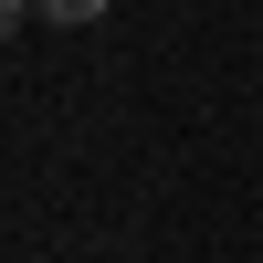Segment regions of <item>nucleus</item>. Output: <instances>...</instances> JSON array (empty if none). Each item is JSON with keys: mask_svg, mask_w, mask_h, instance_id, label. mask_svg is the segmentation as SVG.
<instances>
[{"mask_svg": "<svg viewBox=\"0 0 263 263\" xmlns=\"http://www.w3.org/2000/svg\"><path fill=\"white\" fill-rule=\"evenodd\" d=\"M42 21H105V0H32Z\"/></svg>", "mask_w": 263, "mask_h": 263, "instance_id": "1", "label": "nucleus"}, {"mask_svg": "<svg viewBox=\"0 0 263 263\" xmlns=\"http://www.w3.org/2000/svg\"><path fill=\"white\" fill-rule=\"evenodd\" d=\"M21 21H32V0H0V42H11V32H21Z\"/></svg>", "mask_w": 263, "mask_h": 263, "instance_id": "2", "label": "nucleus"}]
</instances>
